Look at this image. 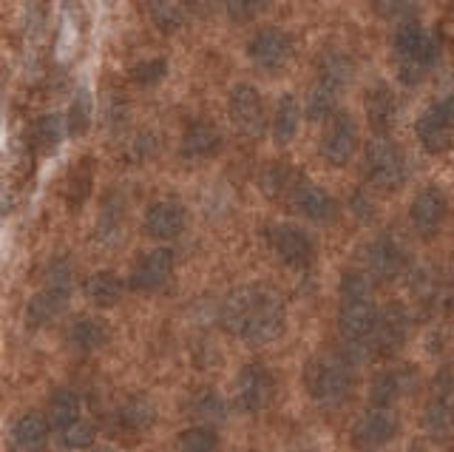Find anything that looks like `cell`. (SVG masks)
<instances>
[{
	"mask_svg": "<svg viewBox=\"0 0 454 452\" xmlns=\"http://www.w3.org/2000/svg\"><path fill=\"white\" fill-rule=\"evenodd\" d=\"M66 338L77 353H97V350H103L108 345L111 328L99 316H82V319L71 321Z\"/></svg>",
	"mask_w": 454,
	"mask_h": 452,
	"instance_id": "cell-22",
	"label": "cell"
},
{
	"mask_svg": "<svg viewBox=\"0 0 454 452\" xmlns=\"http://www.w3.org/2000/svg\"><path fill=\"white\" fill-rule=\"evenodd\" d=\"M267 245L276 253V259L281 265L295 267V271H301V267H307L312 259H316V242H312V236L293 222L270 225Z\"/></svg>",
	"mask_w": 454,
	"mask_h": 452,
	"instance_id": "cell-7",
	"label": "cell"
},
{
	"mask_svg": "<svg viewBox=\"0 0 454 452\" xmlns=\"http://www.w3.org/2000/svg\"><path fill=\"white\" fill-rule=\"evenodd\" d=\"M304 387L309 399L321 407H338L344 404L352 387H355V373L352 361L340 353V356H312L304 367Z\"/></svg>",
	"mask_w": 454,
	"mask_h": 452,
	"instance_id": "cell-4",
	"label": "cell"
},
{
	"mask_svg": "<svg viewBox=\"0 0 454 452\" xmlns=\"http://www.w3.org/2000/svg\"><path fill=\"white\" fill-rule=\"evenodd\" d=\"M403 393V381H401V373H378L372 378V385H369V404L372 407H392L397 399H401Z\"/></svg>",
	"mask_w": 454,
	"mask_h": 452,
	"instance_id": "cell-32",
	"label": "cell"
},
{
	"mask_svg": "<svg viewBox=\"0 0 454 452\" xmlns=\"http://www.w3.org/2000/svg\"><path fill=\"white\" fill-rule=\"evenodd\" d=\"M227 111H231V120H233V129L241 137H262L267 129V117H264V103H262V94L250 83H236L227 94Z\"/></svg>",
	"mask_w": 454,
	"mask_h": 452,
	"instance_id": "cell-10",
	"label": "cell"
},
{
	"mask_svg": "<svg viewBox=\"0 0 454 452\" xmlns=\"http://www.w3.org/2000/svg\"><path fill=\"white\" fill-rule=\"evenodd\" d=\"M418 139L429 154H443L454 143V94H443L418 120Z\"/></svg>",
	"mask_w": 454,
	"mask_h": 452,
	"instance_id": "cell-6",
	"label": "cell"
},
{
	"mask_svg": "<svg viewBox=\"0 0 454 452\" xmlns=\"http://www.w3.org/2000/svg\"><path fill=\"white\" fill-rule=\"evenodd\" d=\"M295 182L298 179H293V171L284 163H267L259 177V186L267 196H281L284 191H293Z\"/></svg>",
	"mask_w": 454,
	"mask_h": 452,
	"instance_id": "cell-36",
	"label": "cell"
},
{
	"mask_svg": "<svg viewBox=\"0 0 454 452\" xmlns=\"http://www.w3.org/2000/svg\"><path fill=\"white\" fill-rule=\"evenodd\" d=\"M46 290L71 299V290H74V262L68 257H54L46 267Z\"/></svg>",
	"mask_w": 454,
	"mask_h": 452,
	"instance_id": "cell-31",
	"label": "cell"
},
{
	"mask_svg": "<svg viewBox=\"0 0 454 452\" xmlns=\"http://www.w3.org/2000/svg\"><path fill=\"white\" fill-rule=\"evenodd\" d=\"M224 413H227L224 399H222L219 393H213V390L202 393V395H199V399L193 401V416H196L199 421H205V424L224 418Z\"/></svg>",
	"mask_w": 454,
	"mask_h": 452,
	"instance_id": "cell-40",
	"label": "cell"
},
{
	"mask_svg": "<svg viewBox=\"0 0 454 452\" xmlns=\"http://www.w3.org/2000/svg\"><path fill=\"white\" fill-rule=\"evenodd\" d=\"M97 236L103 239L106 245H120L122 239V205H106L103 214H99V222H97Z\"/></svg>",
	"mask_w": 454,
	"mask_h": 452,
	"instance_id": "cell-37",
	"label": "cell"
},
{
	"mask_svg": "<svg viewBox=\"0 0 454 452\" xmlns=\"http://www.w3.org/2000/svg\"><path fill=\"white\" fill-rule=\"evenodd\" d=\"M454 427V370L440 367L432 381V401L423 409V430L432 438H446Z\"/></svg>",
	"mask_w": 454,
	"mask_h": 452,
	"instance_id": "cell-9",
	"label": "cell"
},
{
	"mask_svg": "<svg viewBox=\"0 0 454 452\" xmlns=\"http://www.w3.org/2000/svg\"><path fill=\"white\" fill-rule=\"evenodd\" d=\"M49 418L40 413H23L12 424V447L18 452H43L49 444Z\"/></svg>",
	"mask_w": 454,
	"mask_h": 452,
	"instance_id": "cell-21",
	"label": "cell"
},
{
	"mask_svg": "<svg viewBox=\"0 0 454 452\" xmlns=\"http://www.w3.org/2000/svg\"><path fill=\"white\" fill-rule=\"evenodd\" d=\"M66 302L68 299H63V296H57V293L43 288L40 293L32 296V302H28V307H26L28 324H35V328H46V324H51L57 316L63 313Z\"/></svg>",
	"mask_w": 454,
	"mask_h": 452,
	"instance_id": "cell-29",
	"label": "cell"
},
{
	"mask_svg": "<svg viewBox=\"0 0 454 452\" xmlns=\"http://www.w3.org/2000/svg\"><path fill=\"white\" fill-rule=\"evenodd\" d=\"M318 77L333 80V83H338V86L347 89V83L352 77V60L347 58L344 52H338V49L324 52L321 54V63H318Z\"/></svg>",
	"mask_w": 454,
	"mask_h": 452,
	"instance_id": "cell-35",
	"label": "cell"
},
{
	"mask_svg": "<svg viewBox=\"0 0 454 452\" xmlns=\"http://www.w3.org/2000/svg\"><path fill=\"white\" fill-rule=\"evenodd\" d=\"M168 72V63L165 60H145V63H137L131 68V77L139 86H153V83H160Z\"/></svg>",
	"mask_w": 454,
	"mask_h": 452,
	"instance_id": "cell-42",
	"label": "cell"
},
{
	"mask_svg": "<svg viewBox=\"0 0 454 452\" xmlns=\"http://www.w3.org/2000/svg\"><path fill=\"white\" fill-rule=\"evenodd\" d=\"M397 432H401V418L392 407H369L364 416H358V421L352 424V444L355 449L372 452L392 444Z\"/></svg>",
	"mask_w": 454,
	"mask_h": 452,
	"instance_id": "cell-8",
	"label": "cell"
},
{
	"mask_svg": "<svg viewBox=\"0 0 454 452\" xmlns=\"http://www.w3.org/2000/svg\"><path fill=\"white\" fill-rule=\"evenodd\" d=\"M247 58L253 60L255 68L276 75L293 58V40L284 29H276V26H270V29H259L247 44Z\"/></svg>",
	"mask_w": 454,
	"mask_h": 452,
	"instance_id": "cell-11",
	"label": "cell"
},
{
	"mask_svg": "<svg viewBox=\"0 0 454 452\" xmlns=\"http://www.w3.org/2000/svg\"><path fill=\"white\" fill-rule=\"evenodd\" d=\"M375 15L383 20H415L418 0H372Z\"/></svg>",
	"mask_w": 454,
	"mask_h": 452,
	"instance_id": "cell-39",
	"label": "cell"
},
{
	"mask_svg": "<svg viewBox=\"0 0 454 452\" xmlns=\"http://www.w3.org/2000/svg\"><path fill=\"white\" fill-rule=\"evenodd\" d=\"M97 452H114V449H97Z\"/></svg>",
	"mask_w": 454,
	"mask_h": 452,
	"instance_id": "cell-45",
	"label": "cell"
},
{
	"mask_svg": "<svg viewBox=\"0 0 454 452\" xmlns=\"http://www.w3.org/2000/svg\"><path fill=\"white\" fill-rule=\"evenodd\" d=\"M366 117L378 137H387L392 131V125L397 120V100L387 86H378V89H372V94H369Z\"/></svg>",
	"mask_w": 454,
	"mask_h": 452,
	"instance_id": "cell-24",
	"label": "cell"
},
{
	"mask_svg": "<svg viewBox=\"0 0 454 452\" xmlns=\"http://www.w3.org/2000/svg\"><path fill=\"white\" fill-rule=\"evenodd\" d=\"M380 307L375 302L372 276L364 271H349L338 288V330L347 345L372 342Z\"/></svg>",
	"mask_w": 454,
	"mask_h": 452,
	"instance_id": "cell-2",
	"label": "cell"
},
{
	"mask_svg": "<svg viewBox=\"0 0 454 452\" xmlns=\"http://www.w3.org/2000/svg\"><path fill=\"white\" fill-rule=\"evenodd\" d=\"M446 214H449V200L437 186H426L423 191H418V196L411 200V208H409L411 228L426 239L443 228Z\"/></svg>",
	"mask_w": 454,
	"mask_h": 452,
	"instance_id": "cell-15",
	"label": "cell"
},
{
	"mask_svg": "<svg viewBox=\"0 0 454 452\" xmlns=\"http://www.w3.org/2000/svg\"><path fill=\"white\" fill-rule=\"evenodd\" d=\"M403 250L392 236H378L366 245V274L378 282H392L403 271Z\"/></svg>",
	"mask_w": 454,
	"mask_h": 452,
	"instance_id": "cell-20",
	"label": "cell"
},
{
	"mask_svg": "<svg viewBox=\"0 0 454 452\" xmlns=\"http://www.w3.org/2000/svg\"><path fill=\"white\" fill-rule=\"evenodd\" d=\"M219 324L250 347L273 345L287 330V302L267 282L241 285L222 302Z\"/></svg>",
	"mask_w": 454,
	"mask_h": 452,
	"instance_id": "cell-1",
	"label": "cell"
},
{
	"mask_svg": "<svg viewBox=\"0 0 454 452\" xmlns=\"http://www.w3.org/2000/svg\"><path fill=\"white\" fill-rule=\"evenodd\" d=\"M97 441V427L91 421H74L71 427L60 430L57 432V444H60L63 449H71V452H82V449H91Z\"/></svg>",
	"mask_w": 454,
	"mask_h": 452,
	"instance_id": "cell-33",
	"label": "cell"
},
{
	"mask_svg": "<svg viewBox=\"0 0 454 452\" xmlns=\"http://www.w3.org/2000/svg\"><path fill=\"white\" fill-rule=\"evenodd\" d=\"M276 0H227V15H231L236 23H247L255 20L259 15L273 6Z\"/></svg>",
	"mask_w": 454,
	"mask_h": 452,
	"instance_id": "cell-41",
	"label": "cell"
},
{
	"mask_svg": "<svg viewBox=\"0 0 454 452\" xmlns=\"http://www.w3.org/2000/svg\"><path fill=\"white\" fill-rule=\"evenodd\" d=\"M153 418H156V409L145 395H128V399L120 404V424L125 430L142 432L151 427Z\"/></svg>",
	"mask_w": 454,
	"mask_h": 452,
	"instance_id": "cell-30",
	"label": "cell"
},
{
	"mask_svg": "<svg viewBox=\"0 0 454 452\" xmlns=\"http://www.w3.org/2000/svg\"><path fill=\"white\" fill-rule=\"evenodd\" d=\"M85 296L97 307H114L125 296V282L114 271H97L85 279Z\"/></svg>",
	"mask_w": 454,
	"mask_h": 452,
	"instance_id": "cell-26",
	"label": "cell"
},
{
	"mask_svg": "<svg viewBox=\"0 0 454 452\" xmlns=\"http://www.w3.org/2000/svg\"><path fill=\"white\" fill-rule=\"evenodd\" d=\"M366 179L378 191H397L406 182V160L403 151L397 148L389 137H378L366 146L364 154Z\"/></svg>",
	"mask_w": 454,
	"mask_h": 452,
	"instance_id": "cell-5",
	"label": "cell"
},
{
	"mask_svg": "<svg viewBox=\"0 0 454 452\" xmlns=\"http://www.w3.org/2000/svg\"><path fill=\"white\" fill-rule=\"evenodd\" d=\"M170 276H174V250L170 248H153L142 257L131 271V290L137 293H156L162 290Z\"/></svg>",
	"mask_w": 454,
	"mask_h": 452,
	"instance_id": "cell-14",
	"label": "cell"
},
{
	"mask_svg": "<svg viewBox=\"0 0 454 452\" xmlns=\"http://www.w3.org/2000/svg\"><path fill=\"white\" fill-rule=\"evenodd\" d=\"M349 208H352V214L358 217L361 222H372V219H375V202L369 200V196H366L364 191H355V194H352Z\"/></svg>",
	"mask_w": 454,
	"mask_h": 452,
	"instance_id": "cell-44",
	"label": "cell"
},
{
	"mask_svg": "<svg viewBox=\"0 0 454 452\" xmlns=\"http://www.w3.org/2000/svg\"><path fill=\"white\" fill-rule=\"evenodd\" d=\"M298 129H301V106L293 94H284L278 106H276V115H273V137L278 146H287L298 137Z\"/></svg>",
	"mask_w": 454,
	"mask_h": 452,
	"instance_id": "cell-28",
	"label": "cell"
},
{
	"mask_svg": "<svg viewBox=\"0 0 454 452\" xmlns=\"http://www.w3.org/2000/svg\"><path fill=\"white\" fill-rule=\"evenodd\" d=\"M89 120H91V108H89V103H85V97L80 94L74 100V106L68 108V120H66L68 134H82L85 129H89Z\"/></svg>",
	"mask_w": 454,
	"mask_h": 452,
	"instance_id": "cell-43",
	"label": "cell"
},
{
	"mask_svg": "<svg viewBox=\"0 0 454 452\" xmlns=\"http://www.w3.org/2000/svg\"><path fill=\"white\" fill-rule=\"evenodd\" d=\"M355 151H358V125L347 111H338L321 137V157L326 165L340 168L355 157Z\"/></svg>",
	"mask_w": 454,
	"mask_h": 452,
	"instance_id": "cell-13",
	"label": "cell"
},
{
	"mask_svg": "<svg viewBox=\"0 0 454 452\" xmlns=\"http://www.w3.org/2000/svg\"><path fill=\"white\" fill-rule=\"evenodd\" d=\"M222 151V134L213 123L207 120H193L188 129L182 134V143H179V157L182 160H191V163H202L216 157Z\"/></svg>",
	"mask_w": 454,
	"mask_h": 452,
	"instance_id": "cell-19",
	"label": "cell"
},
{
	"mask_svg": "<svg viewBox=\"0 0 454 452\" xmlns=\"http://www.w3.org/2000/svg\"><path fill=\"white\" fill-rule=\"evenodd\" d=\"M409 310L401 302H389L387 307H380L378 313V324L372 333V345L383 356H392L397 353L409 338Z\"/></svg>",
	"mask_w": 454,
	"mask_h": 452,
	"instance_id": "cell-16",
	"label": "cell"
},
{
	"mask_svg": "<svg viewBox=\"0 0 454 452\" xmlns=\"http://www.w3.org/2000/svg\"><path fill=\"white\" fill-rule=\"evenodd\" d=\"M66 131L68 129H66V123L60 117H57V115H46V117H40L37 125H35V143L40 148H54L63 139Z\"/></svg>",
	"mask_w": 454,
	"mask_h": 452,
	"instance_id": "cell-38",
	"label": "cell"
},
{
	"mask_svg": "<svg viewBox=\"0 0 454 452\" xmlns=\"http://www.w3.org/2000/svg\"><path fill=\"white\" fill-rule=\"evenodd\" d=\"M179 452H219V435L207 424H199V427H188L176 441Z\"/></svg>",
	"mask_w": 454,
	"mask_h": 452,
	"instance_id": "cell-34",
	"label": "cell"
},
{
	"mask_svg": "<svg viewBox=\"0 0 454 452\" xmlns=\"http://www.w3.org/2000/svg\"><path fill=\"white\" fill-rule=\"evenodd\" d=\"M276 395V381L273 373L264 364H245L236 376V404L245 413H262L264 407H270Z\"/></svg>",
	"mask_w": 454,
	"mask_h": 452,
	"instance_id": "cell-12",
	"label": "cell"
},
{
	"mask_svg": "<svg viewBox=\"0 0 454 452\" xmlns=\"http://www.w3.org/2000/svg\"><path fill=\"white\" fill-rule=\"evenodd\" d=\"M340 91H344V86L318 77L316 89L309 91V100H307V120H312V123L333 120L338 115V94Z\"/></svg>",
	"mask_w": 454,
	"mask_h": 452,
	"instance_id": "cell-25",
	"label": "cell"
},
{
	"mask_svg": "<svg viewBox=\"0 0 454 452\" xmlns=\"http://www.w3.org/2000/svg\"><path fill=\"white\" fill-rule=\"evenodd\" d=\"M293 205L301 217H307L316 225H330L338 217V202L333 200V194L316 186L309 179H298L293 188Z\"/></svg>",
	"mask_w": 454,
	"mask_h": 452,
	"instance_id": "cell-17",
	"label": "cell"
},
{
	"mask_svg": "<svg viewBox=\"0 0 454 452\" xmlns=\"http://www.w3.org/2000/svg\"><path fill=\"white\" fill-rule=\"evenodd\" d=\"M145 12L156 29L170 35L191 20L193 0H145Z\"/></svg>",
	"mask_w": 454,
	"mask_h": 452,
	"instance_id": "cell-23",
	"label": "cell"
},
{
	"mask_svg": "<svg viewBox=\"0 0 454 452\" xmlns=\"http://www.w3.org/2000/svg\"><path fill=\"white\" fill-rule=\"evenodd\" d=\"M395 60H397V72L406 86H418L423 83L426 72L440 60V40L423 29L418 20H406L401 23V29L395 32Z\"/></svg>",
	"mask_w": 454,
	"mask_h": 452,
	"instance_id": "cell-3",
	"label": "cell"
},
{
	"mask_svg": "<svg viewBox=\"0 0 454 452\" xmlns=\"http://www.w3.org/2000/svg\"><path fill=\"white\" fill-rule=\"evenodd\" d=\"M80 413H82V401H80V395L71 387H60V390L51 393L46 418H49V424L57 432L71 427L74 421H80Z\"/></svg>",
	"mask_w": 454,
	"mask_h": 452,
	"instance_id": "cell-27",
	"label": "cell"
},
{
	"mask_svg": "<svg viewBox=\"0 0 454 452\" xmlns=\"http://www.w3.org/2000/svg\"><path fill=\"white\" fill-rule=\"evenodd\" d=\"M184 225H188V210H184L182 202L174 200H160L148 205L145 210V234L151 239H160V242H168V239H176Z\"/></svg>",
	"mask_w": 454,
	"mask_h": 452,
	"instance_id": "cell-18",
	"label": "cell"
}]
</instances>
